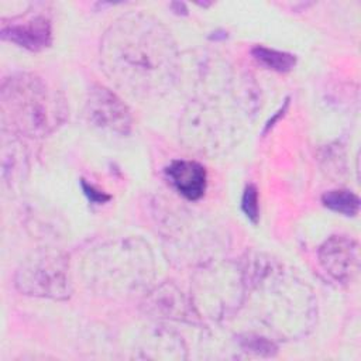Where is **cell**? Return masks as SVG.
Returning a JSON list of instances; mask_svg holds the SVG:
<instances>
[{
	"label": "cell",
	"mask_w": 361,
	"mask_h": 361,
	"mask_svg": "<svg viewBox=\"0 0 361 361\" xmlns=\"http://www.w3.org/2000/svg\"><path fill=\"white\" fill-rule=\"evenodd\" d=\"M100 62L107 76L137 97L166 92L178 71V54L165 27L145 14L117 20L100 44Z\"/></svg>",
	"instance_id": "6da1fadb"
},
{
	"label": "cell",
	"mask_w": 361,
	"mask_h": 361,
	"mask_svg": "<svg viewBox=\"0 0 361 361\" xmlns=\"http://www.w3.org/2000/svg\"><path fill=\"white\" fill-rule=\"evenodd\" d=\"M65 116L62 96L42 78L21 73L1 86V120L10 131L44 137L52 133Z\"/></svg>",
	"instance_id": "7a4b0ae2"
},
{
	"label": "cell",
	"mask_w": 361,
	"mask_h": 361,
	"mask_svg": "<svg viewBox=\"0 0 361 361\" xmlns=\"http://www.w3.org/2000/svg\"><path fill=\"white\" fill-rule=\"evenodd\" d=\"M17 285L30 295L66 298L69 293L66 265L62 258L55 255L30 259L18 271Z\"/></svg>",
	"instance_id": "3957f363"
},
{
	"label": "cell",
	"mask_w": 361,
	"mask_h": 361,
	"mask_svg": "<svg viewBox=\"0 0 361 361\" xmlns=\"http://www.w3.org/2000/svg\"><path fill=\"white\" fill-rule=\"evenodd\" d=\"M89 121L99 130L117 135H126L131 130L133 118L128 107L110 89L94 85L89 90L86 102Z\"/></svg>",
	"instance_id": "277c9868"
},
{
	"label": "cell",
	"mask_w": 361,
	"mask_h": 361,
	"mask_svg": "<svg viewBox=\"0 0 361 361\" xmlns=\"http://www.w3.org/2000/svg\"><path fill=\"white\" fill-rule=\"evenodd\" d=\"M319 259L327 274L345 282L351 279L358 268L357 244L344 235H333L320 247Z\"/></svg>",
	"instance_id": "5b68a950"
},
{
	"label": "cell",
	"mask_w": 361,
	"mask_h": 361,
	"mask_svg": "<svg viewBox=\"0 0 361 361\" xmlns=\"http://www.w3.org/2000/svg\"><path fill=\"white\" fill-rule=\"evenodd\" d=\"M1 37L30 51H41L52 41L51 23L45 16L37 14L23 20L3 23Z\"/></svg>",
	"instance_id": "8992f818"
},
{
	"label": "cell",
	"mask_w": 361,
	"mask_h": 361,
	"mask_svg": "<svg viewBox=\"0 0 361 361\" xmlns=\"http://www.w3.org/2000/svg\"><path fill=\"white\" fill-rule=\"evenodd\" d=\"M166 175L175 189L189 200H197L204 195L207 175L204 166L195 161L178 159L166 168Z\"/></svg>",
	"instance_id": "52a82bcc"
},
{
	"label": "cell",
	"mask_w": 361,
	"mask_h": 361,
	"mask_svg": "<svg viewBox=\"0 0 361 361\" xmlns=\"http://www.w3.org/2000/svg\"><path fill=\"white\" fill-rule=\"evenodd\" d=\"M322 200L326 207L344 216H355L360 210V199L351 190H345V189L329 190L323 195Z\"/></svg>",
	"instance_id": "ba28073f"
},
{
	"label": "cell",
	"mask_w": 361,
	"mask_h": 361,
	"mask_svg": "<svg viewBox=\"0 0 361 361\" xmlns=\"http://www.w3.org/2000/svg\"><path fill=\"white\" fill-rule=\"evenodd\" d=\"M252 55L261 65L276 72H288L296 63L295 55L276 49H269L265 47L252 48Z\"/></svg>",
	"instance_id": "9c48e42d"
},
{
	"label": "cell",
	"mask_w": 361,
	"mask_h": 361,
	"mask_svg": "<svg viewBox=\"0 0 361 361\" xmlns=\"http://www.w3.org/2000/svg\"><path fill=\"white\" fill-rule=\"evenodd\" d=\"M241 207L245 216L252 221L257 223L259 219V206H258V190L255 185L250 183L244 189L243 200H241Z\"/></svg>",
	"instance_id": "30bf717a"
},
{
	"label": "cell",
	"mask_w": 361,
	"mask_h": 361,
	"mask_svg": "<svg viewBox=\"0 0 361 361\" xmlns=\"http://www.w3.org/2000/svg\"><path fill=\"white\" fill-rule=\"evenodd\" d=\"M82 186H83V190H85L86 196H87L92 202H94V203H104V202H107V200L110 199L109 195H104L103 192L94 189L92 185H87L85 180H82Z\"/></svg>",
	"instance_id": "8fae6325"
}]
</instances>
